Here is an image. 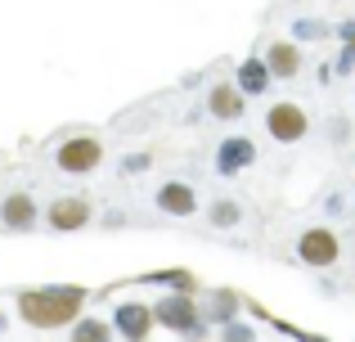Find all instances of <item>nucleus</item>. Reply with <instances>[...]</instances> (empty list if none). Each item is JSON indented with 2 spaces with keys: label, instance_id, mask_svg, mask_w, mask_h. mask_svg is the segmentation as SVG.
<instances>
[{
  "label": "nucleus",
  "instance_id": "1",
  "mask_svg": "<svg viewBox=\"0 0 355 342\" xmlns=\"http://www.w3.org/2000/svg\"><path fill=\"white\" fill-rule=\"evenodd\" d=\"M18 316L32 329H68L86 307V289H23L18 293Z\"/></svg>",
  "mask_w": 355,
  "mask_h": 342
},
{
  "label": "nucleus",
  "instance_id": "2",
  "mask_svg": "<svg viewBox=\"0 0 355 342\" xmlns=\"http://www.w3.org/2000/svg\"><path fill=\"white\" fill-rule=\"evenodd\" d=\"M153 325L171 329V334H184V338H198L202 329V311L189 293H171V298H157L153 302Z\"/></svg>",
  "mask_w": 355,
  "mask_h": 342
},
{
  "label": "nucleus",
  "instance_id": "3",
  "mask_svg": "<svg viewBox=\"0 0 355 342\" xmlns=\"http://www.w3.org/2000/svg\"><path fill=\"white\" fill-rule=\"evenodd\" d=\"M297 257H302V266H315V271H329V266H338V257H342L338 230H329V225L302 230V239H297Z\"/></svg>",
  "mask_w": 355,
  "mask_h": 342
},
{
  "label": "nucleus",
  "instance_id": "4",
  "mask_svg": "<svg viewBox=\"0 0 355 342\" xmlns=\"http://www.w3.org/2000/svg\"><path fill=\"white\" fill-rule=\"evenodd\" d=\"M54 162L68 176H86L104 162V144H99L95 135H72V140H63L59 149H54Z\"/></svg>",
  "mask_w": 355,
  "mask_h": 342
},
{
  "label": "nucleus",
  "instance_id": "5",
  "mask_svg": "<svg viewBox=\"0 0 355 342\" xmlns=\"http://www.w3.org/2000/svg\"><path fill=\"white\" fill-rule=\"evenodd\" d=\"M266 131L275 135L279 144H297L306 131H311V122H306V108L302 104H275L266 113Z\"/></svg>",
  "mask_w": 355,
  "mask_h": 342
},
{
  "label": "nucleus",
  "instance_id": "6",
  "mask_svg": "<svg viewBox=\"0 0 355 342\" xmlns=\"http://www.w3.org/2000/svg\"><path fill=\"white\" fill-rule=\"evenodd\" d=\"M90 221V203L77 198V194H63V198L50 203V212H45V225L54 230V234H72V230H81Z\"/></svg>",
  "mask_w": 355,
  "mask_h": 342
},
{
  "label": "nucleus",
  "instance_id": "7",
  "mask_svg": "<svg viewBox=\"0 0 355 342\" xmlns=\"http://www.w3.org/2000/svg\"><path fill=\"white\" fill-rule=\"evenodd\" d=\"M113 334L148 338L153 334V307H144V302H121V307L113 311Z\"/></svg>",
  "mask_w": 355,
  "mask_h": 342
},
{
  "label": "nucleus",
  "instance_id": "8",
  "mask_svg": "<svg viewBox=\"0 0 355 342\" xmlns=\"http://www.w3.org/2000/svg\"><path fill=\"white\" fill-rule=\"evenodd\" d=\"M0 221H5V230H14V234L36 230V198L32 194H9V198L0 203Z\"/></svg>",
  "mask_w": 355,
  "mask_h": 342
},
{
  "label": "nucleus",
  "instance_id": "9",
  "mask_svg": "<svg viewBox=\"0 0 355 342\" xmlns=\"http://www.w3.org/2000/svg\"><path fill=\"white\" fill-rule=\"evenodd\" d=\"M257 162V144L252 140H243V135H234V140H225L216 149V171L220 176H234V171H243V167H252Z\"/></svg>",
  "mask_w": 355,
  "mask_h": 342
},
{
  "label": "nucleus",
  "instance_id": "10",
  "mask_svg": "<svg viewBox=\"0 0 355 342\" xmlns=\"http://www.w3.org/2000/svg\"><path fill=\"white\" fill-rule=\"evenodd\" d=\"M157 207H162L166 216H189V212L198 207V198H193L189 185L171 180V185H162V189H157Z\"/></svg>",
  "mask_w": 355,
  "mask_h": 342
},
{
  "label": "nucleus",
  "instance_id": "11",
  "mask_svg": "<svg viewBox=\"0 0 355 342\" xmlns=\"http://www.w3.org/2000/svg\"><path fill=\"white\" fill-rule=\"evenodd\" d=\"M266 68H270V77H297L302 72V50L293 41H275L266 54Z\"/></svg>",
  "mask_w": 355,
  "mask_h": 342
},
{
  "label": "nucleus",
  "instance_id": "12",
  "mask_svg": "<svg viewBox=\"0 0 355 342\" xmlns=\"http://www.w3.org/2000/svg\"><path fill=\"white\" fill-rule=\"evenodd\" d=\"M270 68H266V59H243L239 63V77H234V86L243 90V95H266L270 90Z\"/></svg>",
  "mask_w": 355,
  "mask_h": 342
},
{
  "label": "nucleus",
  "instance_id": "13",
  "mask_svg": "<svg viewBox=\"0 0 355 342\" xmlns=\"http://www.w3.org/2000/svg\"><path fill=\"white\" fill-rule=\"evenodd\" d=\"M207 108L220 117V122H239V117H243V90L239 86H211Z\"/></svg>",
  "mask_w": 355,
  "mask_h": 342
},
{
  "label": "nucleus",
  "instance_id": "14",
  "mask_svg": "<svg viewBox=\"0 0 355 342\" xmlns=\"http://www.w3.org/2000/svg\"><path fill=\"white\" fill-rule=\"evenodd\" d=\"M72 338H81V342H99V338H108V325H104V320H72Z\"/></svg>",
  "mask_w": 355,
  "mask_h": 342
},
{
  "label": "nucleus",
  "instance_id": "15",
  "mask_svg": "<svg viewBox=\"0 0 355 342\" xmlns=\"http://www.w3.org/2000/svg\"><path fill=\"white\" fill-rule=\"evenodd\" d=\"M211 225H239V207L234 203H216V207H211Z\"/></svg>",
  "mask_w": 355,
  "mask_h": 342
},
{
  "label": "nucleus",
  "instance_id": "16",
  "mask_svg": "<svg viewBox=\"0 0 355 342\" xmlns=\"http://www.w3.org/2000/svg\"><path fill=\"white\" fill-rule=\"evenodd\" d=\"M162 284H171V289H180V293H193V275H162Z\"/></svg>",
  "mask_w": 355,
  "mask_h": 342
},
{
  "label": "nucleus",
  "instance_id": "17",
  "mask_svg": "<svg viewBox=\"0 0 355 342\" xmlns=\"http://www.w3.org/2000/svg\"><path fill=\"white\" fill-rule=\"evenodd\" d=\"M347 54H355V27H347Z\"/></svg>",
  "mask_w": 355,
  "mask_h": 342
},
{
  "label": "nucleus",
  "instance_id": "18",
  "mask_svg": "<svg viewBox=\"0 0 355 342\" xmlns=\"http://www.w3.org/2000/svg\"><path fill=\"white\" fill-rule=\"evenodd\" d=\"M0 329H5V316H0Z\"/></svg>",
  "mask_w": 355,
  "mask_h": 342
}]
</instances>
